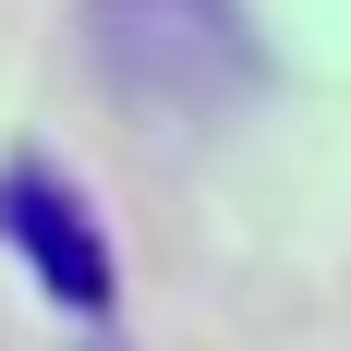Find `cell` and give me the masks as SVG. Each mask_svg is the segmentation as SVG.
<instances>
[{"instance_id":"cell-1","label":"cell","mask_w":351,"mask_h":351,"mask_svg":"<svg viewBox=\"0 0 351 351\" xmlns=\"http://www.w3.org/2000/svg\"><path fill=\"white\" fill-rule=\"evenodd\" d=\"M97 49L134 97L194 109L243 73V12L230 0H97Z\"/></svg>"},{"instance_id":"cell-2","label":"cell","mask_w":351,"mask_h":351,"mask_svg":"<svg viewBox=\"0 0 351 351\" xmlns=\"http://www.w3.org/2000/svg\"><path fill=\"white\" fill-rule=\"evenodd\" d=\"M0 230H12V254L61 291L73 315H97V303H109V243H97V218H85V194H73L61 170L12 158V170H0Z\"/></svg>"}]
</instances>
